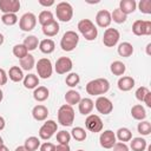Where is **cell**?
I'll list each match as a JSON object with an SVG mask.
<instances>
[{
    "label": "cell",
    "mask_w": 151,
    "mask_h": 151,
    "mask_svg": "<svg viewBox=\"0 0 151 151\" xmlns=\"http://www.w3.org/2000/svg\"><path fill=\"white\" fill-rule=\"evenodd\" d=\"M126 18H127V15L124 14L119 8L113 9V12L111 13V20H113V21L117 22V24H123V22H125V21H126Z\"/></svg>",
    "instance_id": "cell-38"
},
{
    "label": "cell",
    "mask_w": 151,
    "mask_h": 151,
    "mask_svg": "<svg viewBox=\"0 0 151 151\" xmlns=\"http://www.w3.org/2000/svg\"><path fill=\"white\" fill-rule=\"evenodd\" d=\"M35 68H37L38 76L42 79H48L53 73V66H52V63L48 58L39 59L37 65H35Z\"/></svg>",
    "instance_id": "cell-6"
},
{
    "label": "cell",
    "mask_w": 151,
    "mask_h": 151,
    "mask_svg": "<svg viewBox=\"0 0 151 151\" xmlns=\"http://www.w3.org/2000/svg\"><path fill=\"white\" fill-rule=\"evenodd\" d=\"M57 130H58V124L54 120H52V119L46 120L42 124V126L39 129V137L42 140H48L50 138L53 137V134L57 132Z\"/></svg>",
    "instance_id": "cell-7"
},
{
    "label": "cell",
    "mask_w": 151,
    "mask_h": 151,
    "mask_svg": "<svg viewBox=\"0 0 151 151\" xmlns=\"http://www.w3.org/2000/svg\"><path fill=\"white\" fill-rule=\"evenodd\" d=\"M150 92V90L146 87V86H140V87H138L137 88V91H136V98L139 100V101H143L144 100V97L146 96V93H149Z\"/></svg>",
    "instance_id": "cell-44"
},
{
    "label": "cell",
    "mask_w": 151,
    "mask_h": 151,
    "mask_svg": "<svg viewBox=\"0 0 151 151\" xmlns=\"http://www.w3.org/2000/svg\"><path fill=\"white\" fill-rule=\"evenodd\" d=\"M4 144V139H2V137L0 136V145H2Z\"/></svg>",
    "instance_id": "cell-57"
},
{
    "label": "cell",
    "mask_w": 151,
    "mask_h": 151,
    "mask_svg": "<svg viewBox=\"0 0 151 151\" xmlns=\"http://www.w3.org/2000/svg\"><path fill=\"white\" fill-rule=\"evenodd\" d=\"M110 70L114 76H123L125 73V71H126V66H125L124 63H122L119 60H116V61L111 63Z\"/></svg>",
    "instance_id": "cell-32"
},
{
    "label": "cell",
    "mask_w": 151,
    "mask_h": 151,
    "mask_svg": "<svg viewBox=\"0 0 151 151\" xmlns=\"http://www.w3.org/2000/svg\"><path fill=\"white\" fill-rule=\"evenodd\" d=\"M93 107H94V103L91 98H81L80 101L78 103L79 112L84 116H88L92 112Z\"/></svg>",
    "instance_id": "cell-17"
},
{
    "label": "cell",
    "mask_w": 151,
    "mask_h": 151,
    "mask_svg": "<svg viewBox=\"0 0 151 151\" xmlns=\"http://www.w3.org/2000/svg\"><path fill=\"white\" fill-rule=\"evenodd\" d=\"M1 85H2V83H1V80H0V86H1Z\"/></svg>",
    "instance_id": "cell-58"
},
{
    "label": "cell",
    "mask_w": 151,
    "mask_h": 151,
    "mask_svg": "<svg viewBox=\"0 0 151 151\" xmlns=\"http://www.w3.org/2000/svg\"><path fill=\"white\" fill-rule=\"evenodd\" d=\"M14 151H27V150H26V147H25L24 145H21V146H18Z\"/></svg>",
    "instance_id": "cell-52"
},
{
    "label": "cell",
    "mask_w": 151,
    "mask_h": 151,
    "mask_svg": "<svg viewBox=\"0 0 151 151\" xmlns=\"http://www.w3.org/2000/svg\"><path fill=\"white\" fill-rule=\"evenodd\" d=\"M150 47H151V44H150V42H149V44H147V45H146V53H147V54H149V55H150V54H151V52H150Z\"/></svg>",
    "instance_id": "cell-54"
},
{
    "label": "cell",
    "mask_w": 151,
    "mask_h": 151,
    "mask_svg": "<svg viewBox=\"0 0 151 151\" xmlns=\"http://www.w3.org/2000/svg\"><path fill=\"white\" fill-rule=\"evenodd\" d=\"M116 138L122 143L130 142L132 139V132L127 127H120V129H118V131L116 133Z\"/></svg>",
    "instance_id": "cell-31"
},
{
    "label": "cell",
    "mask_w": 151,
    "mask_h": 151,
    "mask_svg": "<svg viewBox=\"0 0 151 151\" xmlns=\"http://www.w3.org/2000/svg\"><path fill=\"white\" fill-rule=\"evenodd\" d=\"M78 29L87 41H92L98 35V29L90 19H81L78 22Z\"/></svg>",
    "instance_id": "cell-2"
},
{
    "label": "cell",
    "mask_w": 151,
    "mask_h": 151,
    "mask_svg": "<svg viewBox=\"0 0 151 151\" xmlns=\"http://www.w3.org/2000/svg\"><path fill=\"white\" fill-rule=\"evenodd\" d=\"M74 122V110L71 105L64 104L58 110V123L63 126H71Z\"/></svg>",
    "instance_id": "cell-3"
},
{
    "label": "cell",
    "mask_w": 151,
    "mask_h": 151,
    "mask_svg": "<svg viewBox=\"0 0 151 151\" xmlns=\"http://www.w3.org/2000/svg\"><path fill=\"white\" fill-rule=\"evenodd\" d=\"M39 4H40L41 6L50 7V6H53V5H54V1H53V0H48V1H45V0H39Z\"/></svg>",
    "instance_id": "cell-50"
},
{
    "label": "cell",
    "mask_w": 151,
    "mask_h": 151,
    "mask_svg": "<svg viewBox=\"0 0 151 151\" xmlns=\"http://www.w3.org/2000/svg\"><path fill=\"white\" fill-rule=\"evenodd\" d=\"M72 67H73V64H72V60L68 57H60L55 61V65H54V70L58 74L68 73L72 70Z\"/></svg>",
    "instance_id": "cell-14"
},
{
    "label": "cell",
    "mask_w": 151,
    "mask_h": 151,
    "mask_svg": "<svg viewBox=\"0 0 151 151\" xmlns=\"http://www.w3.org/2000/svg\"><path fill=\"white\" fill-rule=\"evenodd\" d=\"M4 40H5V38H4V35L0 33V45H2L4 44Z\"/></svg>",
    "instance_id": "cell-55"
},
{
    "label": "cell",
    "mask_w": 151,
    "mask_h": 151,
    "mask_svg": "<svg viewBox=\"0 0 151 151\" xmlns=\"http://www.w3.org/2000/svg\"><path fill=\"white\" fill-rule=\"evenodd\" d=\"M120 33L117 28H106L103 35V44L106 47H113L118 44Z\"/></svg>",
    "instance_id": "cell-10"
},
{
    "label": "cell",
    "mask_w": 151,
    "mask_h": 151,
    "mask_svg": "<svg viewBox=\"0 0 151 151\" xmlns=\"http://www.w3.org/2000/svg\"><path fill=\"white\" fill-rule=\"evenodd\" d=\"M80 99H81L80 93L78 91H76V90H70V91H67L65 93V101H66L67 105H71V106L76 105V104H78L80 101Z\"/></svg>",
    "instance_id": "cell-24"
},
{
    "label": "cell",
    "mask_w": 151,
    "mask_h": 151,
    "mask_svg": "<svg viewBox=\"0 0 151 151\" xmlns=\"http://www.w3.org/2000/svg\"><path fill=\"white\" fill-rule=\"evenodd\" d=\"M137 130L142 136H149L151 133V123L147 120H140L137 125Z\"/></svg>",
    "instance_id": "cell-37"
},
{
    "label": "cell",
    "mask_w": 151,
    "mask_h": 151,
    "mask_svg": "<svg viewBox=\"0 0 151 151\" xmlns=\"http://www.w3.org/2000/svg\"><path fill=\"white\" fill-rule=\"evenodd\" d=\"M94 106H96L97 111L99 113H101V114H110L112 112V110H113L112 101L109 98L104 97V96H99L97 98V100L94 103Z\"/></svg>",
    "instance_id": "cell-12"
},
{
    "label": "cell",
    "mask_w": 151,
    "mask_h": 151,
    "mask_svg": "<svg viewBox=\"0 0 151 151\" xmlns=\"http://www.w3.org/2000/svg\"><path fill=\"white\" fill-rule=\"evenodd\" d=\"M116 140H117L116 133L111 130H105L99 136V143H100L101 147H104V149H112L113 145L117 143Z\"/></svg>",
    "instance_id": "cell-13"
},
{
    "label": "cell",
    "mask_w": 151,
    "mask_h": 151,
    "mask_svg": "<svg viewBox=\"0 0 151 151\" xmlns=\"http://www.w3.org/2000/svg\"><path fill=\"white\" fill-rule=\"evenodd\" d=\"M117 51H118V54H119L120 57L129 58V57L132 55V53H133V46H132L130 42L124 41V42H120V44L118 45Z\"/></svg>",
    "instance_id": "cell-23"
},
{
    "label": "cell",
    "mask_w": 151,
    "mask_h": 151,
    "mask_svg": "<svg viewBox=\"0 0 151 151\" xmlns=\"http://www.w3.org/2000/svg\"><path fill=\"white\" fill-rule=\"evenodd\" d=\"M50 96V91L46 86H38L33 91V98L37 101H45Z\"/></svg>",
    "instance_id": "cell-21"
},
{
    "label": "cell",
    "mask_w": 151,
    "mask_h": 151,
    "mask_svg": "<svg viewBox=\"0 0 151 151\" xmlns=\"http://www.w3.org/2000/svg\"><path fill=\"white\" fill-rule=\"evenodd\" d=\"M0 19H1V21H2L5 25H7V26H13V25H15V24L18 22V17H17V14H14V13L2 14V17H1Z\"/></svg>",
    "instance_id": "cell-40"
},
{
    "label": "cell",
    "mask_w": 151,
    "mask_h": 151,
    "mask_svg": "<svg viewBox=\"0 0 151 151\" xmlns=\"http://www.w3.org/2000/svg\"><path fill=\"white\" fill-rule=\"evenodd\" d=\"M77 151H84V150H77Z\"/></svg>",
    "instance_id": "cell-59"
},
{
    "label": "cell",
    "mask_w": 151,
    "mask_h": 151,
    "mask_svg": "<svg viewBox=\"0 0 151 151\" xmlns=\"http://www.w3.org/2000/svg\"><path fill=\"white\" fill-rule=\"evenodd\" d=\"M138 8L144 14H151V0H140Z\"/></svg>",
    "instance_id": "cell-43"
},
{
    "label": "cell",
    "mask_w": 151,
    "mask_h": 151,
    "mask_svg": "<svg viewBox=\"0 0 151 151\" xmlns=\"http://www.w3.org/2000/svg\"><path fill=\"white\" fill-rule=\"evenodd\" d=\"M24 146L26 147L27 151H35L38 150V147H40V139L38 137H28L26 140H25V144Z\"/></svg>",
    "instance_id": "cell-34"
},
{
    "label": "cell",
    "mask_w": 151,
    "mask_h": 151,
    "mask_svg": "<svg viewBox=\"0 0 151 151\" xmlns=\"http://www.w3.org/2000/svg\"><path fill=\"white\" fill-rule=\"evenodd\" d=\"M71 137H73L78 142H83L86 139L87 137V133L85 131V129L80 127V126H77V127H73L72 131H71Z\"/></svg>",
    "instance_id": "cell-36"
},
{
    "label": "cell",
    "mask_w": 151,
    "mask_h": 151,
    "mask_svg": "<svg viewBox=\"0 0 151 151\" xmlns=\"http://www.w3.org/2000/svg\"><path fill=\"white\" fill-rule=\"evenodd\" d=\"M85 126L88 131L93 132V133H97V132H100L103 130V120L100 119L99 116L97 114H88L87 118L85 119Z\"/></svg>",
    "instance_id": "cell-11"
},
{
    "label": "cell",
    "mask_w": 151,
    "mask_h": 151,
    "mask_svg": "<svg viewBox=\"0 0 151 151\" xmlns=\"http://www.w3.org/2000/svg\"><path fill=\"white\" fill-rule=\"evenodd\" d=\"M79 42V35L74 31H66L60 40V47L65 52L73 51Z\"/></svg>",
    "instance_id": "cell-4"
},
{
    "label": "cell",
    "mask_w": 151,
    "mask_h": 151,
    "mask_svg": "<svg viewBox=\"0 0 151 151\" xmlns=\"http://www.w3.org/2000/svg\"><path fill=\"white\" fill-rule=\"evenodd\" d=\"M111 13L107 9H100L96 15V22L99 27H109L111 25Z\"/></svg>",
    "instance_id": "cell-16"
},
{
    "label": "cell",
    "mask_w": 151,
    "mask_h": 151,
    "mask_svg": "<svg viewBox=\"0 0 151 151\" xmlns=\"http://www.w3.org/2000/svg\"><path fill=\"white\" fill-rule=\"evenodd\" d=\"M59 29H60L59 24L55 20L52 21L51 24L46 25V26H42V33L46 37H54V35H57L59 33Z\"/></svg>",
    "instance_id": "cell-26"
},
{
    "label": "cell",
    "mask_w": 151,
    "mask_h": 151,
    "mask_svg": "<svg viewBox=\"0 0 151 151\" xmlns=\"http://www.w3.org/2000/svg\"><path fill=\"white\" fill-rule=\"evenodd\" d=\"M118 88L123 92H127L133 88L134 86V79L132 77H129V76H124V77H120L119 80H118Z\"/></svg>",
    "instance_id": "cell-19"
},
{
    "label": "cell",
    "mask_w": 151,
    "mask_h": 151,
    "mask_svg": "<svg viewBox=\"0 0 151 151\" xmlns=\"http://www.w3.org/2000/svg\"><path fill=\"white\" fill-rule=\"evenodd\" d=\"M13 54L18 58V59H22L28 54L27 48L22 45V44H17L13 46Z\"/></svg>",
    "instance_id": "cell-39"
},
{
    "label": "cell",
    "mask_w": 151,
    "mask_h": 151,
    "mask_svg": "<svg viewBox=\"0 0 151 151\" xmlns=\"http://www.w3.org/2000/svg\"><path fill=\"white\" fill-rule=\"evenodd\" d=\"M55 150V145L48 142H45L44 144L40 145V151H54Z\"/></svg>",
    "instance_id": "cell-46"
},
{
    "label": "cell",
    "mask_w": 151,
    "mask_h": 151,
    "mask_svg": "<svg viewBox=\"0 0 151 151\" xmlns=\"http://www.w3.org/2000/svg\"><path fill=\"white\" fill-rule=\"evenodd\" d=\"M32 116H33V118H34L35 120L42 122V120H45V119L47 118V116H48V109H47L45 105H41V104L35 105V106L33 107V110H32Z\"/></svg>",
    "instance_id": "cell-18"
},
{
    "label": "cell",
    "mask_w": 151,
    "mask_h": 151,
    "mask_svg": "<svg viewBox=\"0 0 151 151\" xmlns=\"http://www.w3.org/2000/svg\"><path fill=\"white\" fill-rule=\"evenodd\" d=\"M7 76H8V78H9L12 81H14V83H19V81L24 80V77H25L24 73H22V70H21L19 66H12V67L9 68Z\"/></svg>",
    "instance_id": "cell-22"
},
{
    "label": "cell",
    "mask_w": 151,
    "mask_h": 151,
    "mask_svg": "<svg viewBox=\"0 0 151 151\" xmlns=\"http://www.w3.org/2000/svg\"><path fill=\"white\" fill-rule=\"evenodd\" d=\"M5 125H6L5 119H4V117H1V116H0V131L5 129Z\"/></svg>",
    "instance_id": "cell-51"
},
{
    "label": "cell",
    "mask_w": 151,
    "mask_h": 151,
    "mask_svg": "<svg viewBox=\"0 0 151 151\" xmlns=\"http://www.w3.org/2000/svg\"><path fill=\"white\" fill-rule=\"evenodd\" d=\"M22 45L27 48V51H34L39 46V40L35 35H28L27 38H25Z\"/></svg>",
    "instance_id": "cell-35"
},
{
    "label": "cell",
    "mask_w": 151,
    "mask_h": 151,
    "mask_svg": "<svg viewBox=\"0 0 151 151\" xmlns=\"http://www.w3.org/2000/svg\"><path fill=\"white\" fill-rule=\"evenodd\" d=\"M131 116L136 120H144L146 118V111H145V109L140 104H137V105H133L132 106V109H131Z\"/></svg>",
    "instance_id": "cell-29"
},
{
    "label": "cell",
    "mask_w": 151,
    "mask_h": 151,
    "mask_svg": "<svg viewBox=\"0 0 151 151\" xmlns=\"http://www.w3.org/2000/svg\"><path fill=\"white\" fill-rule=\"evenodd\" d=\"M124 14H131L136 11L137 8V2L134 0H122L119 2V7H118Z\"/></svg>",
    "instance_id": "cell-20"
},
{
    "label": "cell",
    "mask_w": 151,
    "mask_h": 151,
    "mask_svg": "<svg viewBox=\"0 0 151 151\" xmlns=\"http://www.w3.org/2000/svg\"><path fill=\"white\" fill-rule=\"evenodd\" d=\"M20 9L19 0H0V11L4 14L7 13H17Z\"/></svg>",
    "instance_id": "cell-15"
},
{
    "label": "cell",
    "mask_w": 151,
    "mask_h": 151,
    "mask_svg": "<svg viewBox=\"0 0 151 151\" xmlns=\"http://www.w3.org/2000/svg\"><path fill=\"white\" fill-rule=\"evenodd\" d=\"M113 151H129V146L125 143L122 142H117L113 145Z\"/></svg>",
    "instance_id": "cell-45"
},
{
    "label": "cell",
    "mask_w": 151,
    "mask_h": 151,
    "mask_svg": "<svg viewBox=\"0 0 151 151\" xmlns=\"http://www.w3.org/2000/svg\"><path fill=\"white\" fill-rule=\"evenodd\" d=\"M55 48V44L52 39H44L39 42V50L45 54H51Z\"/></svg>",
    "instance_id": "cell-27"
},
{
    "label": "cell",
    "mask_w": 151,
    "mask_h": 151,
    "mask_svg": "<svg viewBox=\"0 0 151 151\" xmlns=\"http://www.w3.org/2000/svg\"><path fill=\"white\" fill-rule=\"evenodd\" d=\"M2 98H4V93H2V91H1V88H0V103H1Z\"/></svg>",
    "instance_id": "cell-56"
},
{
    "label": "cell",
    "mask_w": 151,
    "mask_h": 151,
    "mask_svg": "<svg viewBox=\"0 0 151 151\" xmlns=\"http://www.w3.org/2000/svg\"><path fill=\"white\" fill-rule=\"evenodd\" d=\"M79 81H80V77H79L78 73H74V72L67 74V76H66V79H65L66 85L70 86V87H74V86H77V85L79 84Z\"/></svg>",
    "instance_id": "cell-41"
},
{
    "label": "cell",
    "mask_w": 151,
    "mask_h": 151,
    "mask_svg": "<svg viewBox=\"0 0 151 151\" xmlns=\"http://www.w3.org/2000/svg\"><path fill=\"white\" fill-rule=\"evenodd\" d=\"M35 25H37V17L31 12H27V13L22 14V17L19 20V27L24 32L32 31L35 27Z\"/></svg>",
    "instance_id": "cell-8"
},
{
    "label": "cell",
    "mask_w": 151,
    "mask_h": 151,
    "mask_svg": "<svg viewBox=\"0 0 151 151\" xmlns=\"http://www.w3.org/2000/svg\"><path fill=\"white\" fill-rule=\"evenodd\" d=\"M0 151H9V150H8V147L6 145L2 144V145H0Z\"/></svg>",
    "instance_id": "cell-53"
},
{
    "label": "cell",
    "mask_w": 151,
    "mask_h": 151,
    "mask_svg": "<svg viewBox=\"0 0 151 151\" xmlns=\"http://www.w3.org/2000/svg\"><path fill=\"white\" fill-rule=\"evenodd\" d=\"M39 85V77L33 74V73H29L27 76L24 77V86L28 90H32V88H35L38 87Z\"/></svg>",
    "instance_id": "cell-28"
},
{
    "label": "cell",
    "mask_w": 151,
    "mask_h": 151,
    "mask_svg": "<svg viewBox=\"0 0 151 151\" xmlns=\"http://www.w3.org/2000/svg\"><path fill=\"white\" fill-rule=\"evenodd\" d=\"M38 21L41 26H46L48 24H51L52 21H54V17H53V13L51 11H42L39 13L38 15Z\"/></svg>",
    "instance_id": "cell-30"
},
{
    "label": "cell",
    "mask_w": 151,
    "mask_h": 151,
    "mask_svg": "<svg viewBox=\"0 0 151 151\" xmlns=\"http://www.w3.org/2000/svg\"><path fill=\"white\" fill-rule=\"evenodd\" d=\"M35 65V60H34V57L32 54H27L25 58L20 59V66H21V70H25V71H29L34 67Z\"/></svg>",
    "instance_id": "cell-33"
},
{
    "label": "cell",
    "mask_w": 151,
    "mask_h": 151,
    "mask_svg": "<svg viewBox=\"0 0 151 151\" xmlns=\"http://www.w3.org/2000/svg\"><path fill=\"white\" fill-rule=\"evenodd\" d=\"M110 90V83L105 78H97L86 84V92L90 96H101Z\"/></svg>",
    "instance_id": "cell-1"
},
{
    "label": "cell",
    "mask_w": 151,
    "mask_h": 151,
    "mask_svg": "<svg viewBox=\"0 0 151 151\" xmlns=\"http://www.w3.org/2000/svg\"><path fill=\"white\" fill-rule=\"evenodd\" d=\"M57 140L59 142V144L68 145V143L71 140V133L65 131V130L59 131V132H57Z\"/></svg>",
    "instance_id": "cell-42"
},
{
    "label": "cell",
    "mask_w": 151,
    "mask_h": 151,
    "mask_svg": "<svg viewBox=\"0 0 151 151\" xmlns=\"http://www.w3.org/2000/svg\"><path fill=\"white\" fill-rule=\"evenodd\" d=\"M54 151H71L70 146L68 145H63V144H59L55 146V150Z\"/></svg>",
    "instance_id": "cell-48"
},
{
    "label": "cell",
    "mask_w": 151,
    "mask_h": 151,
    "mask_svg": "<svg viewBox=\"0 0 151 151\" xmlns=\"http://www.w3.org/2000/svg\"><path fill=\"white\" fill-rule=\"evenodd\" d=\"M130 147L132 149V151H144L147 146V143L144 138L142 137H136V138H132L130 140Z\"/></svg>",
    "instance_id": "cell-25"
},
{
    "label": "cell",
    "mask_w": 151,
    "mask_h": 151,
    "mask_svg": "<svg viewBox=\"0 0 151 151\" xmlns=\"http://www.w3.org/2000/svg\"><path fill=\"white\" fill-rule=\"evenodd\" d=\"M132 32L134 35H150L151 34V21L150 20H136L132 25Z\"/></svg>",
    "instance_id": "cell-9"
},
{
    "label": "cell",
    "mask_w": 151,
    "mask_h": 151,
    "mask_svg": "<svg viewBox=\"0 0 151 151\" xmlns=\"http://www.w3.org/2000/svg\"><path fill=\"white\" fill-rule=\"evenodd\" d=\"M143 101L145 103V105H146L147 107H151V92L146 93V96L144 97V100H143Z\"/></svg>",
    "instance_id": "cell-49"
},
{
    "label": "cell",
    "mask_w": 151,
    "mask_h": 151,
    "mask_svg": "<svg viewBox=\"0 0 151 151\" xmlns=\"http://www.w3.org/2000/svg\"><path fill=\"white\" fill-rule=\"evenodd\" d=\"M0 80H1L2 85H5L7 83V80H8V76H7V73L5 72L4 68H0Z\"/></svg>",
    "instance_id": "cell-47"
},
{
    "label": "cell",
    "mask_w": 151,
    "mask_h": 151,
    "mask_svg": "<svg viewBox=\"0 0 151 151\" xmlns=\"http://www.w3.org/2000/svg\"><path fill=\"white\" fill-rule=\"evenodd\" d=\"M55 14H57L58 20L63 22H68L73 17V7L68 2L61 1L55 7Z\"/></svg>",
    "instance_id": "cell-5"
}]
</instances>
